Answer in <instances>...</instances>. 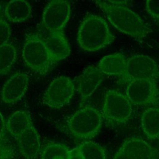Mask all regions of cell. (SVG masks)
I'll list each match as a JSON object with an SVG mask.
<instances>
[{
    "instance_id": "6da1fadb",
    "label": "cell",
    "mask_w": 159,
    "mask_h": 159,
    "mask_svg": "<svg viewBox=\"0 0 159 159\" xmlns=\"http://www.w3.org/2000/svg\"><path fill=\"white\" fill-rule=\"evenodd\" d=\"M94 1L111 24L120 32L137 39L144 38L152 32L146 22L127 6L112 4L102 0Z\"/></svg>"
},
{
    "instance_id": "7a4b0ae2",
    "label": "cell",
    "mask_w": 159,
    "mask_h": 159,
    "mask_svg": "<svg viewBox=\"0 0 159 159\" xmlns=\"http://www.w3.org/2000/svg\"><path fill=\"white\" fill-rule=\"evenodd\" d=\"M114 39L106 21L99 16L89 15L79 26L77 40L80 47L88 52H96L110 44Z\"/></svg>"
},
{
    "instance_id": "3957f363",
    "label": "cell",
    "mask_w": 159,
    "mask_h": 159,
    "mask_svg": "<svg viewBox=\"0 0 159 159\" xmlns=\"http://www.w3.org/2000/svg\"><path fill=\"white\" fill-rule=\"evenodd\" d=\"M22 58L29 68L40 75L47 73L54 64L44 38L37 33H30L26 36L22 46Z\"/></svg>"
},
{
    "instance_id": "277c9868",
    "label": "cell",
    "mask_w": 159,
    "mask_h": 159,
    "mask_svg": "<svg viewBox=\"0 0 159 159\" xmlns=\"http://www.w3.org/2000/svg\"><path fill=\"white\" fill-rule=\"evenodd\" d=\"M101 112L86 106L76 111L68 122L70 134L75 139L85 140L94 137L99 131L102 122Z\"/></svg>"
},
{
    "instance_id": "5b68a950",
    "label": "cell",
    "mask_w": 159,
    "mask_h": 159,
    "mask_svg": "<svg viewBox=\"0 0 159 159\" xmlns=\"http://www.w3.org/2000/svg\"><path fill=\"white\" fill-rule=\"evenodd\" d=\"M120 77L121 83L137 80L159 78V68L155 60L146 55H135L127 58L125 72Z\"/></svg>"
},
{
    "instance_id": "8992f818",
    "label": "cell",
    "mask_w": 159,
    "mask_h": 159,
    "mask_svg": "<svg viewBox=\"0 0 159 159\" xmlns=\"http://www.w3.org/2000/svg\"><path fill=\"white\" fill-rule=\"evenodd\" d=\"M132 105L126 95L114 90L108 91L104 98L102 118L112 123L124 122L132 112Z\"/></svg>"
},
{
    "instance_id": "52a82bcc",
    "label": "cell",
    "mask_w": 159,
    "mask_h": 159,
    "mask_svg": "<svg viewBox=\"0 0 159 159\" xmlns=\"http://www.w3.org/2000/svg\"><path fill=\"white\" fill-rule=\"evenodd\" d=\"M126 96L133 105H159V89L156 80H137L129 82L126 88Z\"/></svg>"
},
{
    "instance_id": "ba28073f",
    "label": "cell",
    "mask_w": 159,
    "mask_h": 159,
    "mask_svg": "<svg viewBox=\"0 0 159 159\" xmlns=\"http://www.w3.org/2000/svg\"><path fill=\"white\" fill-rule=\"evenodd\" d=\"M71 7L68 0H50L42 14V24L49 32L63 31L70 16Z\"/></svg>"
},
{
    "instance_id": "9c48e42d",
    "label": "cell",
    "mask_w": 159,
    "mask_h": 159,
    "mask_svg": "<svg viewBox=\"0 0 159 159\" xmlns=\"http://www.w3.org/2000/svg\"><path fill=\"white\" fill-rule=\"evenodd\" d=\"M75 84L71 80L61 76L54 79L46 89L43 102L53 107L60 108L70 102L75 92Z\"/></svg>"
},
{
    "instance_id": "30bf717a",
    "label": "cell",
    "mask_w": 159,
    "mask_h": 159,
    "mask_svg": "<svg viewBox=\"0 0 159 159\" xmlns=\"http://www.w3.org/2000/svg\"><path fill=\"white\" fill-rule=\"evenodd\" d=\"M157 150L145 140L132 138L126 140L113 159H156Z\"/></svg>"
},
{
    "instance_id": "8fae6325",
    "label": "cell",
    "mask_w": 159,
    "mask_h": 159,
    "mask_svg": "<svg viewBox=\"0 0 159 159\" xmlns=\"http://www.w3.org/2000/svg\"><path fill=\"white\" fill-rule=\"evenodd\" d=\"M104 75L96 66L86 68L76 78L77 90L80 94L81 106L93 94L102 83Z\"/></svg>"
},
{
    "instance_id": "7c38bea8",
    "label": "cell",
    "mask_w": 159,
    "mask_h": 159,
    "mask_svg": "<svg viewBox=\"0 0 159 159\" xmlns=\"http://www.w3.org/2000/svg\"><path fill=\"white\" fill-rule=\"evenodd\" d=\"M29 76L22 72L11 76L4 84L1 94V100L6 103H13L25 93L29 86Z\"/></svg>"
},
{
    "instance_id": "4fadbf2b",
    "label": "cell",
    "mask_w": 159,
    "mask_h": 159,
    "mask_svg": "<svg viewBox=\"0 0 159 159\" xmlns=\"http://www.w3.org/2000/svg\"><path fill=\"white\" fill-rule=\"evenodd\" d=\"M44 40L54 64L70 55V47L63 31L49 33L48 35L44 38Z\"/></svg>"
},
{
    "instance_id": "5bb4252c",
    "label": "cell",
    "mask_w": 159,
    "mask_h": 159,
    "mask_svg": "<svg viewBox=\"0 0 159 159\" xmlns=\"http://www.w3.org/2000/svg\"><path fill=\"white\" fill-rule=\"evenodd\" d=\"M19 150L26 159L36 158L40 150V142L38 133L32 125L17 138Z\"/></svg>"
},
{
    "instance_id": "9a60e30c",
    "label": "cell",
    "mask_w": 159,
    "mask_h": 159,
    "mask_svg": "<svg viewBox=\"0 0 159 159\" xmlns=\"http://www.w3.org/2000/svg\"><path fill=\"white\" fill-rule=\"evenodd\" d=\"M127 61V58L123 53H115L104 57L96 66L104 75L121 76L125 72Z\"/></svg>"
},
{
    "instance_id": "2e32d148",
    "label": "cell",
    "mask_w": 159,
    "mask_h": 159,
    "mask_svg": "<svg viewBox=\"0 0 159 159\" xmlns=\"http://www.w3.org/2000/svg\"><path fill=\"white\" fill-rule=\"evenodd\" d=\"M31 12L30 5L26 0H10L4 9L6 17L13 23L26 20L30 17Z\"/></svg>"
},
{
    "instance_id": "e0dca14e",
    "label": "cell",
    "mask_w": 159,
    "mask_h": 159,
    "mask_svg": "<svg viewBox=\"0 0 159 159\" xmlns=\"http://www.w3.org/2000/svg\"><path fill=\"white\" fill-rule=\"evenodd\" d=\"M32 125L30 116L26 111L14 112L7 120L6 129L14 137L17 138Z\"/></svg>"
},
{
    "instance_id": "ac0fdd59",
    "label": "cell",
    "mask_w": 159,
    "mask_h": 159,
    "mask_svg": "<svg viewBox=\"0 0 159 159\" xmlns=\"http://www.w3.org/2000/svg\"><path fill=\"white\" fill-rule=\"evenodd\" d=\"M141 126L143 132L150 139H158L159 134V109L147 108L142 114Z\"/></svg>"
},
{
    "instance_id": "d6986e66",
    "label": "cell",
    "mask_w": 159,
    "mask_h": 159,
    "mask_svg": "<svg viewBox=\"0 0 159 159\" xmlns=\"http://www.w3.org/2000/svg\"><path fill=\"white\" fill-rule=\"evenodd\" d=\"M17 58V49L11 43L0 47V75L7 74Z\"/></svg>"
},
{
    "instance_id": "ffe728a7",
    "label": "cell",
    "mask_w": 159,
    "mask_h": 159,
    "mask_svg": "<svg viewBox=\"0 0 159 159\" xmlns=\"http://www.w3.org/2000/svg\"><path fill=\"white\" fill-rule=\"evenodd\" d=\"M84 159H107L103 147L93 141H86L78 146Z\"/></svg>"
},
{
    "instance_id": "44dd1931",
    "label": "cell",
    "mask_w": 159,
    "mask_h": 159,
    "mask_svg": "<svg viewBox=\"0 0 159 159\" xmlns=\"http://www.w3.org/2000/svg\"><path fill=\"white\" fill-rule=\"evenodd\" d=\"M70 150L64 144L52 143L47 145L41 153V159H68Z\"/></svg>"
},
{
    "instance_id": "7402d4cb",
    "label": "cell",
    "mask_w": 159,
    "mask_h": 159,
    "mask_svg": "<svg viewBox=\"0 0 159 159\" xmlns=\"http://www.w3.org/2000/svg\"><path fill=\"white\" fill-rule=\"evenodd\" d=\"M11 33L9 25L4 20L0 19V47L7 43Z\"/></svg>"
},
{
    "instance_id": "603a6c76",
    "label": "cell",
    "mask_w": 159,
    "mask_h": 159,
    "mask_svg": "<svg viewBox=\"0 0 159 159\" xmlns=\"http://www.w3.org/2000/svg\"><path fill=\"white\" fill-rule=\"evenodd\" d=\"M146 9L153 18L159 19V0H146Z\"/></svg>"
},
{
    "instance_id": "cb8c5ba5",
    "label": "cell",
    "mask_w": 159,
    "mask_h": 159,
    "mask_svg": "<svg viewBox=\"0 0 159 159\" xmlns=\"http://www.w3.org/2000/svg\"><path fill=\"white\" fill-rule=\"evenodd\" d=\"M14 154L13 148L6 140H0V159H10Z\"/></svg>"
},
{
    "instance_id": "d4e9b609",
    "label": "cell",
    "mask_w": 159,
    "mask_h": 159,
    "mask_svg": "<svg viewBox=\"0 0 159 159\" xmlns=\"http://www.w3.org/2000/svg\"><path fill=\"white\" fill-rule=\"evenodd\" d=\"M7 134V129L6 124L4 122L3 117L0 112V139L6 140V135Z\"/></svg>"
},
{
    "instance_id": "484cf974",
    "label": "cell",
    "mask_w": 159,
    "mask_h": 159,
    "mask_svg": "<svg viewBox=\"0 0 159 159\" xmlns=\"http://www.w3.org/2000/svg\"><path fill=\"white\" fill-rule=\"evenodd\" d=\"M68 159H84L83 155L80 151L79 148L77 147L70 150Z\"/></svg>"
},
{
    "instance_id": "4316f807",
    "label": "cell",
    "mask_w": 159,
    "mask_h": 159,
    "mask_svg": "<svg viewBox=\"0 0 159 159\" xmlns=\"http://www.w3.org/2000/svg\"><path fill=\"white\" fill-rule=\"evenodd\" d=\"M106 2L110 4L128 7L132 4L133 0H106Z\"/></svg>"
},
{
    "instance_id": "83f0119b",
    "label": "cell",
    "mask_w": 159,
    "mask_h": 159,
    "mask_svg": "<svg viewBox=\"0 0 159 159\" xmlns=\"http://www.w3.org/2000/svg\"><path fill=\"white\" fill-rule=\"evenodd\" d=\"M0 140H1V139H0Z\"/></svg>"
},
{
    "instance_id": "f1b7e54d",
    "label": "cell",
    "mask_w": 159,
    "mask_h": 159,
    "mask_svg": "<svg viewBox=\"0 0 159 159\" xmlns=\"http://www.w3.org/2000/svg\"><path fill=\"white\" fill-rule=\"evenodd\" d=\"M158 139H159V134H158Z\"/></svg>"
},
{
    "instance_id": "f546056e",
    "label": "cell",
    "mask_w": 159,
    "mask_h": 159,
    "mask_svg": "<svg viewBox=\"0 0 159 159\" xmlns=\"http://www.w3.org/2000/svg\"><path fill=\"white\" fill-rule=\"evenodd\" d=\"M0 12H1V6H0Z\"/></svg>"
}]
</instances>
